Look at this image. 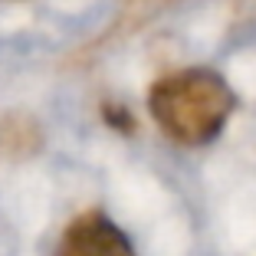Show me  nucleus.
<instances>
[{"label": "nucleus", "instance_id": "f03ea898", "mask_svg": "<svg viewBox=\"0 0 256 256\" xmlns=\"http://www.w3.org/2000/svg\"><path fill=\"white\" fill-rule=\"evenodd\" d=\"M56 256H138V253L118 224H112L106 214L89 210L62 230Z\"/></svg>", "mask_w": 256, "mask_h": 256}, {"label": "nucleus", "instance_id": "f257e3e1", "mask_svg": "<svg viewBox=\"0 0 256 256\" xmlns=\"http://www.w3.org/2000/svg\"><path fill=\"white\" fill-rule=\"evenodd\" d=\"M236 98L226 79L214 69H181L154 82L148 96V108L171 142L197 148L224 132L234 115Z\"/></svg>", "mask_w": 256, "mask_h": 256}]
</instances>
